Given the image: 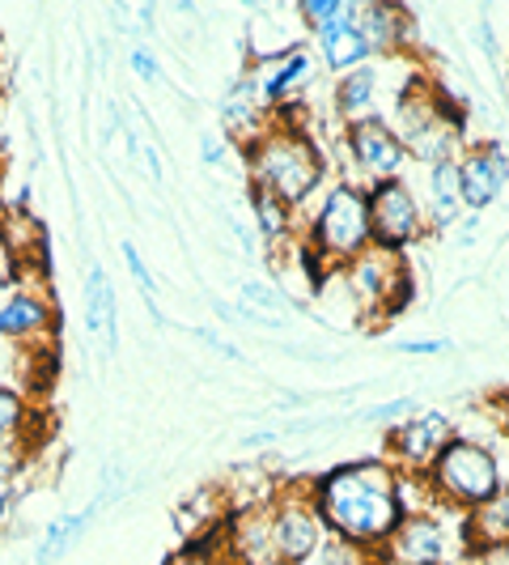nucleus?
<instances>
[{"label":"nucleus","instance_id":"f257e3e1","mask_svg":"<svg viewBox=\"0 0 509 565\" xmlns=\"http://www.w3.org/2000/svg\"><path fill=\"white\" fill-rule=\"evenodd\" d=\"M314 510L327 527V536L348 540L357 548L387 544V536L403 519L399 502V468L387 459H353L332 468L311 493Z\"/></svg>","mask_w":509,"mask_h":565},{"label":"nucleus","instance_id":"f03ea898","mask_svg":"<svg viewBox=\"0 0 509 565\" xmlns=\"http://www.w3.org/2000/svg\"><path fill=\"white\" fill-rule=\"evenodd\" d=\"M242 158L251 167V188L277 196L284 209L302 204L323 183V153L306 128L268 124L251 145H242Z\"/></svg>","mask_w":509,"mask_h":565},{"label":"nucleus","instance_id":"7ed1b4c3","mask_svg":"<svg viewBox=\"0 0 509 565\" xmlns=\"http://www.w3.org/2000/svg\"><path fill=\"white\" fill-rule=\"evenodd\" d=\"M429 498L446 510H480L501 498V463L476 438H451L421 472Z\"/></svg>","mask_w":509,"mask_h":565},{"label":"nucleus","instance_id":"20e7f679","mask_svg":"<svg viewBox=\"0 0 509 565\" xmlns=\"http://www.w3.org/2000/svg\"><path fill=\"white\" fill-rule=\"evenodd\" d=\"M369 252V213H366V188L336 183L311 222V238L302 247V259L311 264L314 281L323 277L318 268L353 264L357 255Z\"/></svg>","mask_w":509,"mask_h":565},{"label":"nucleus","instance_id":"39448f33","mask_svg":"<svg viewBox=\"0 0 509 565\" xmlns=\"http://www.w3.org/2000/svg\"><path fill=\"white\" fill-rule=\"evenodd\" d=\"M382 553L399 565H451L458 553H467L463 548V514L446 507L412 510L399 519Z\"/></svg>","mask_w":509,"mask_h":565},{"label":"nucleus","instance_id":"423d86ee","mask_svg":"<svg viewBox=\"0 0 509 565\" xmlns=\"http://www.w3.org/2000/svg\"><path fill=\"white\" fill-rule=\"evenodd\" d=\"M366 213H369V247L378 252L403 255L424 230V204L403 179H382L366 188Z\"/></svg>","mask_w":509,"mask_h":565},{"label":"nucleus","instance_id":"0eeeda50","mask_svg":"<svg viewBox=\"0 0 509 565\" xmlns=\"http://www.w3.org/2000/svg\"><path fill=\"white\" fill-rule=\"evenodd\" d=\"M268 536H272V557L277 565H306L323 548L327 527L314 510L311 493H289L277 507H268Z\"/></svg>","mask_w":509,"mask_h":565},{"label":"nucleus","instance_id":"6e6552de","mask_svg":"<svg viewBox=\"0 0 509 565\" xmlns=\"http://www.w3.org/2000/svg\"><path fill=\"white\" fill-rule=\"evenodd\" d=\"M408 273L412 268L403 264V255L369 247L366 255H357L348 264V285H353V294L361 298L366 311H382V307L399 311L403 298H412V277Z\"/></svg>","mask_w":509,"mask_h":565},{"label":"nucleus","instance_id":"1a4fd4ad","mask_svg":"<svg viewBox=\"0 0 509 565\" xmlns=\"http://www.w3.org/2000/svg\"><path fill=\"white\" fill-rule=\"evenodd\" d=\"M506 179H509V158L501 141L476 145L467 158H458L454 162V183H458L463 213H484L488 204H497V196L506 192Z\"/></svg>","mask_w":509,"mask_h":565},{"label":"nucleus","instance_id":"9d476101","mask_svg":"<svg viewBox=\"0 0 509 565\" xmlns=\"http://www.w3.org/2000/svg\"><path fill=\"white\" fill-rule=\"evenodd\" d=\"M344 145L353 153V162L366 170L369 183H382V179H399L408 149L396 137V128L373 115V119H357V124H344Z\"/></svg>","mask_w":509,"mask_h":565},{"label":"nucleus","instance_id":"9b49d317","mask_svg":"<svg viewBox=\"0 0 509 565\" xmlns=\"http://www.w3.org/2000/svg\"><path fill=\"white\" fill-rule=\"evenodd\" d=\"M451 417L437 413V408H424V413H412L391 429V447L387 451L399 459V468H408L412 477H421L424 468L433 463V455L451 443Z\"/></svg>","mask_w":509,"mask_h":565},{"label":"nucleus","instance_id":"f8f14e48","mask_svg":"<svg viewBox=\"0 0 509 565\" xmlns=\"http://www.w3.org/2000/svg\"><path fill=\"white\" fill-rule=\"evenodd\" d=\"M115 481L119 477H107V489H98L94 498H89V507L82 510H73V514H59L56 523L47 527V536L39 540V548H34V565H56L77 540L94 527V519H98V510H107L111 507V498H115Z\"/></svg>","mask_w":509,"mask_h":565},{"label":"nucleus","instance_id":"ddd939ff","mask_svg":"<svg viewBox=\"0 0 509 565\" xmlns=\"http://www.w3.org/2000/svg\"><path fill=\"white\" fill-rule=\"evenodd\" d=\"M314 82V60L306 47L289 52L284 60H272L268 73L254 82V94H259V107L272 115L277 107H289L297 103V89H306Z\"/></svg>","mask_w":509,"mask_h":565},{"label":"nucleus","instance_id":"4468645a","mask_svg":"<svg viewBox=\"0 0 509 565\" xmlns=\"http://www.w3.org/2000/svg\"><path fill=\"white\" fill-rule=\"evenodd\" d=\"M344 18H348V26L366 39L373 56L378 52H396V47L408 43V34H403V9H396V4H378V0L344 4Z\"/></svg>","mask_w":509,"mask_h":565},{"label":"nucleus","instance_id":"2eb2a0df","mask_svg":"<svg viewBox=\"0 0 509 565\" xmlns=\"http://www.w3.org/2000/svg\"><path fill=\"white\" fill-rule=\"evenodd\" d=\"M52 302L34 289H13L4 302H0V340H26L34 332H43L52 323Z\"/></svg>","mask_w":509,"mask_h":565},{"label":"nucleus","instance_id":"dca6fc26","mask_svg":"<svg viewBox=\"0 0 509 565\" xmlns=\"http://www.w3.org/2000/svg\"><path fill=\"white\" fill-rule=\"evenodd\" d=\"M314 34H318L323 64H327L336 77H344V73H353V68H361V64H369V60H373L369 43L357 34V30L348 26V18H344V13H339L336 22H327L323 30H314Z\"/></svg>","mask_w":509,"mask_h":565},{"label":"nucleus","instance_id":"f3484780","mask_svg":"<svg viewBox=\"0 0 509 565\" xmlns=\"http://www.w3.org/2000/svg\"><path fill=\"white\" fill-rule=\"evenodd\" d=\"M378 85L382 73L373 64H361L353 73H344L336 85V111L344 115V124H357V119H373V98H378Z\"/></svg>","mask_w":509,"mask_h":565},{"label":"nucleus","instance_id":"a211bd4d","mask_svg":"<svg viewBox=\"0 0 509 565\" xmlns=\"http://www.w3.org/2000/svg\"><path fill=\"white\" fill-rule=\"evenodd\" d=\"M107 328V353H115V289L102 264H89L85 277V332L98 337Z\"/></svg>","mask_w":509,"mask_h":565},{"label":"nucleus","instance_id":"6ab92c4d","mask_svg":"<svg viewBox=\"0 0 509 565\" xmlns=\"http://www.w3.org/2000/svg\"><path fill=\"white\" fill-rule=\"evenodd\" d=\"M429 209H433V226H451L463 213L458 204V183H454V162H433L429 167Z\"/></svg>","mask_w":509,"mask_h":565},{"label":"nucleus","instance_id":"aec40b11","mask_svg":"<svg viewBox=\"0 0 509 565\" xmlns=\"http://www.w3.org/2000/svg\"><path fill=\"white\" fill-rule=\"evenodd\" d=\"M251 213L259 238H268V243H281L284 234L293 230V209H284L281 200L259 192V188H251Z\"/></svg>","mask_w":509,"mask_h":565},{"label":"nucleus","instance_id":"412c9836","mask_svg":"<svg viewBox=\"0 0 509 565\" xmlns=\"http://www.w3.org/2000/svg\"><path fill=\"white\" fill-rule=\"evenodd\" d=\"M26 422H30L26 399L18 396L13 387H4V383H0V443H4V438H13Z\"/></svg>","mask_w":509,"mask_h":565},{"label":"nucleus","instance_id":"4be33fe9","mask_svg":"<svg viewBox=\"0 0 509 565\" xmlns=\"http://www.w3.org/2000/svg\"><path fill=\"white\" fill-rule=\"evenodd\" d=\"M119 252H123V264H128V273H132V281H137V285H141V289H144V302H149V307H153V298H158V281H153V273H149V268H144L141 252H137V247H132V243H123V247H119Z\"/></svg>","mask_w":509,"mask_h":565},{"label":"nucleus","instance_id":"5701e85b","mask_svg":"<svg viewBox=\"0 0 509 565\" xmlns=\"http://www.w3.org/2000/svg\"><path fill=\"white\" fill-rule=\"evenodd\" d=\"M297 13H302V22L311 30H323L327 22H336L339 13H344V0H306Z\"/></svg>","mask_w":509,"mask_h":565},{"label":"nucleus","instance_id":"b1692460","mask_svg":"<svg viewBox=\"0 0 509 565\" xmlns=\"http://www.w3.org/2000/svg\"><path fill=\"white\" fill-rule=\"evenodd\" d=\"M18 277H22V264H18L13 247L4 243V234H0V289H13Z\"/></svg>","mask_w":509,"mask_h":565},{"label":"nucleus","instance_id":"393cba45","mask_svg":"<svg viewBox=\"0 0 509 565\" xmlns=\"http://www.w3.org/2000/svg\"><path fill=\"white\" fill-rule=\"evenodd\" d=\"M396 353H412V358H437V353H446V340H399Z\"/></svg>","mask_w":509,"mask_h":565},{"label":"nucleus","instance_id":"a878e982","mask_svg":"<svg viewBox=\"0 0 509 565\" xmlns=\"http://www.w3.org/2000/svg\"><path fill=\"white\" fill-rule=\"evenodd\" d=\"M132 73H137V77H141V82H162V73H158V60L149 56V52H144V47H132Z\"/></svg>","mask_w":509,"mask_h":565},{"label":"nucleus","instance_id":"bb28decb","mask_svg":"<svg viewBox=\"0 0 509 565\" xmlns=\"http://www.w3.org/2000/svg\"><path fill=\"white\" fill-rule=\"evenodd\" d=\"M166 565H213V557H204V548L199 544H192V548H183L174 562H166Z\"/></svg>","mask_w":509,"mask_h":565},{"label":"nucleus","instance_id":"cd10ccee","mask_svg":"<svg viewBox=\"0 0 509 565\" xmlns=\"http://www.w3.org/2000/svg\"><path fill=\"white\" fill-rule=\"evenodd\" d=\"M199 158L217 167V162H221V137H204V141H199Z\"/></svg>","mask_w":509,"mask_h":565},{"label":"nucleus","instance_id":"c85d7f7f","mask_svg":"<svg viewBox=\"0 0 509 565\" xmlns=\"http://www.w3.org/2000/svg\"><path fill=\"white\" fill-rule=\"evenodd\" d=\"M141 153H144V167H149V179L162 183V162H158V153H153L149 145H141Z\"/></svg>","mask_w":509,"mask_h":565},{"label":"nucleus","instance_id":"c756f323","mask_svg":"<svg viewBox=\"0 0 509 565\" xmlns=\"http://www.w3.org/2000/svg\"><path fill=\"white\" fill-rule=\"evenodd\" d=\"M9 507H13V481H9V477H0V523H4Z\"/></svg>","mask_w":509,"mask_h":565}]
</instances>
